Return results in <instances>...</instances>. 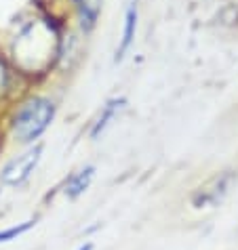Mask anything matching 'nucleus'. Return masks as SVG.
<instances>
[{
	"label": "nucleus",
	"mask_w": 238,
	"mask_h": 250,
	"mask_svg": "<svg viewBox=\"0 0 238 250\" xmlns=\"http://www.w3.org/2000/svg\"><path fill=\"white\" fill-rule=\"evenodd\" d=\"M93 175H95V168H93V166H87L85 170L76 172V175L70 179L68 185H66V193H68L70 198L80 196L82 191H87V187L91 185V181H93Z\"/></svg>",
	"instance_id": "obj_6"
},
{
	"label": "nucleus",
	"mask_w": 238,
	"mask_h": 250,
	"mask_svg": "<svg viewBox=\"0 0 238 250\" xmlns=\"http://www.w3.org/2000/svg\"><path fill=\"white\" fill-rule=\"evenodd\" d=\"M40 154H43V145H36V147L24 151L22 156H17L15 160H11L2 170V181L6 185H17L25 181L30 177V172L34 170V166L38 164Z\"/></svg>",
	"instance_id": "obj_3"
},
{
	"label": "nucleus",
	"mask_w": 238,
	"mask_h": 250,
	"mask_svg": "<svg viewBox=\"0 0 238 250\" xmlns=\"http://www.w3.org/2000/svg\"><path fill=\"white\" fill-rule=\"evenodd\" d=\"M55 32L45 23L27 25L24 34L15 42V59H19L25 69L43 67L48 61V55H53Z\"/></svg>",
	"instance_id": "obj_1"
},
{
	"label": "nucleus",
	"mask_w": 238,
	"mask_h": 250,
	"mask_svg": "<svg viewBox=\"0 0 238 250\" xmlns=\"http://www.w3.org/2000/svg\"><path fill=\"white\" fill-rule=\"evenodd\" d=\"M99 0H78V11H80V19H82V25L91 30L97 21V15H99Z\"/></svg>",
	"instance_id": "obj_7"
},
{
	"label": "nucleus",
	"mask_w": 238,
	"mask_h": 250,
	"mask_svg": "<svg viewBox=\"0 0 238 250\" xmlns=\"http://www.w3.org/2000/svg\"><path fill=\"white\" fill-rule=\"evenodd\" d=\"M135 27H137V4L131 2L127 9V15H124V32H122V40H120V46H118L116 59H122L124 53L129 51L133 38H135Z\"/></svg>",
	"instance_id": "obj_5"
},
{
	"label": "nucleus",
	"mask_w": 238,
	"mask_h": 250,
	"mask_svg": "<svg viewBox=\"0 0 238 250\" xmlns=\"http://www.w3.org/2000/svg\"><path fill=\"white\" fill-rule=\"evenodd\" d=\"M78 250H93V244H87V246H82V248H78Z\"/></svg>",
	"instance_id": "obj_11"
},
{
	"label": "nucleus",
	"mask_w": 238,
	"mask_h": 250,
	"mask_svg": "<svg viewBox=\"0 0 238 250\" xmlns=\"http://www.w3.org/2000/svg\"><path fill=\"white\" fill-rule=\"evenodd\" d=\"M230 179H232L230 175H223V177H217V179H213V181L209 183V185L200 187L198 193H196V196H194V204L198 206V208L217 204V202H219V200L223 198V193L228 191Z\"/></svg>",
	"instance_id": "obj_4"
},
{
	"label": "nucleus",
	"mask_w": 238,
	"mask_h": 250,
	"mask_svg": "<svg viewBox=\"0 0 238 250\" xmlns=\"http://www.w3.org/2000/svg\"><path fill=\"white\" fill-rule=\"evenodd\" d=\"M4 84H6V72H4V65L0 63V91L4 88Z\"/></svg>",
	"instance_id": "obj_10"
},
{
	"label": "nucleus",
	"mask_w": 238,
	"mask_h": 250,
	"mask_svg": "<svg viewBox=\"0 0 238 250\" xmlns=\"http://www.w3.org/2000/svg\"><path fill=\"white\" fill-rule=\"evenodd\" d=\"M30 227H32V223L27 221V223L19 225V227H11V229H6V231H0V242H6V240L17 238V235H22V233H24V231H27Z\"/></svg>",
	"instance_id": "obj_9"
},
{
	"label": "nucleus",
	"mask_w": 238,
	"mask_h": 250,
	"mask_svg": "<svg viewBox=\"0 0 238 250\" xmlns=\"http://www.w3.org/2000/svg\"><path fill=\"white\" fill-rule=\"evenodd\" d=\"M53 103L47 99H32L22 107V112L15 118L13 133L19 141H34L47 130V126L53 120Z\"/></svg>",
	"instance_id": "obj_2"
},
{
	"label": "nucleus",
	"mask_w": 238,
	"mask_h": 250,
	"mask_svg": "<svg viewBox=\"0 0 238 250\" xmlns=\"http://www.w3.org/2000/svg\"><path fill=\"white\" fill-rule=\"evenodd\" d=\"M122 105H124V99H114V101H110L108 105L103 107V112H101L99 120H97V124H95V128H93V133H91V135H93V137H97V135H99L101 130L106 128L108 124H110V120H112V118L116 116V112H118V109H120Z\"/></svg>",
	"instance_id": "obj_8"
}]
</instances>
